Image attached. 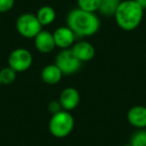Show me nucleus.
I'll use <instances>...</instances> for the list:
<instances>
[{
	"label": "nucleus",
	"instance_id": "obj_1",
	"mask_svg": "<svg viewBox=\"0 0 146 146\" xmlns=\"http://www.w3.org/2000/svg\"><path fill=\"white\" fill-rule=\"evenodd\" d=\"M67 26L78 37H90L98 32L100 20L96 13L74 8L66 17Z\"/></svg>",
	"mask_w": 146,
	"mask_h": 146
},
{
	"label": "nucleus",
	"instance_id": "obj_2",
	"mask_svg": "<svg viewBox=\"0 0 146 146\" xmlns=\"http://www.w3.org/2000/svg\"><path fill=\"white\" fill-rule=\"evenodd\" d=\"M143 14L144 9L134 0H124L120 1L114 18L119 28L125 31H132L140 25Z\"/></svg>",
	"mask_w": 146,
	"mask_h": 146
},
{
	"label": "nucleus",
	"instance_id": "obj_3",
	"mask_svg": "<svg viewBox=\"0 0 146 146\" xmlns=\"http://www.w3.org/2000/svg\"><path fill=\"white\" fill-rule=\"evenodd\" d=\"M74 117L69 111L61 110L51 115L49 120V132L55 138H65L74 129Z\"/></svg>",
	"mask_w": 146,
	"mask_h": 146
},
{
	"label": "nucleus",
	"instance_id": "obj_4",
	"mask_svg": "<svg viewBox=\"0 0 146 146\" xmlns=\"http://www.w3.org/2000/svg\"><path fill=\"white\" fill-rule=\"evenodd\" d=\"M16 30L24 38L32 39L42 30V26L39 23L36 15L32 13H23L17 18Z\"/></svg>",
	"mask_w": 146,
	"mask_h": 146
},
{
	"label": "nucleus",
	"instance_id": "obj_5",
	"mask_svg": "<svg viewBox=\"0 0 146 146\" xmlns=\"http://www.w3.org/2000/svg\"><path fill=\"white\" fill-rule=\"evenodd\" d=\"M54 63L61 70L63 75H72L78 72L82 66V62L76 58L71 48L61 49L56 55Z\"/></svg>",
	"mask_w": 146,
	"mask_h": 146
},
{
	"label": "nucleus",
	"instance_id": "obj_6",
	"mask_svg": "<svg viewBox=\"0 0 146 146\" xmlns=\"http://www.w3.org/2000/svg\"><path fill=\"white\" fill-rule=\"evenodd\" d=\"M33 63V56L26 48H16L8 56V66L17 73L28 70Z\"/></svg>",
	"mask_w": 146,
	"mask_h": 146
},
{
	"label": "nucleus",
	"instance_id": "obj_7",
	"mask_svg": "<svg viewBox=\"0 0 146 146\" xmlns=\"http://www.w3.org/2000/svg\"><path fill=\"white\" fill-rule=\"evenodd\" d=\"M55 45L60 49H69L75 43L76 35L68 26H60L53 32Z\"/></svg>",
	"mask_w": 146,
	"mask_h": 146
},
{
	"label": "nucleus",
	"instance_id": "obj_8",
	"mask_svg": "<svg viewBox=\"0 0 146 146\" xmlns=\"http://www.w3.org/2000/svg\"><path fill=\"white\" fill-rule=\"evenodd\" d=\"M58 101L63 110L70 112L79 105L80 93L76 88L66 87L61 91Z\"/></svg>",
	"mask_w": 146,
	"mask_h": 146
},
{
	"label": "nucleus",
	"instance_id": "obj_9",
	"mask_svg": "<svg viewBox=\"0 0 146 146\" xmlns=\"http://www.w3.org/2000/svg\"><path fill=\"white\" fill-rule=\"evenodd\" d=\"M33 39H34V46L37 51L44 53V54L52 52L56 47L53 33L48 30L42 29Z\"/></svg>",
	"mask_w": 146,
	"mask_h": 146
},
{
	"label": "nucleus",
	"instance_id": "obj_10",
	"mask_svg": "<svg viewBox=\"0 0 146 146\" xmlns=\"http://www.w3.org/2000/svg\"><path fill=\"white\" fill-rule=\"evenodd\" d=\"M73 54L81 62H87L95 56V48L88 41H77L71 47Z\"/></svg>",
	"mask_w": 146,
	"mask_h": 146
},
{
	"label": "nucleus",
	"instance_id": "obj_11",
	"mask_svg": "<svg viewBox=\"0 0 146 146\" xmlns=\"http://www.w3.org/2000/svg\"><path fill=\"white\" fill-rule=\"evenodd\" d=\"M127 121L137 129L146 128V106L135 105L127 112Z\"/></svg>",
	"mask_w": 146,
	"mask_h": 146
},
{
	"label": "nucleus",
	"instance_id": "obj_12",
	"mask_svg": "<svg viewBox=\"0 0 146 146\" xmlns=\"http://www.w3.org/2000/svg\"><path fill=\"white\" fill-rule=\"evenodd\" d=\"M62 76L63 73L55 63L47 64L41 71V79L44 83L48 85H55L59 83L60 80L62 79Z\"/></svg>",
	"mask_w": 146,
	"mask_h": 146
},
{
	"label": "nucleus",
	"instance_id": "obj_13",
	"mask_svg": "<svg viewBox=\"0 0 146 146\" xmlns=\"http://www.w3.org/2000/svg\"><path fill=\"white\" fill-rule=\"evenodd\" d=\"M35 15H36L37 19H38L39 23H40L42 27L52 24L54 22L55 18H56L55 9L51 6H48V5L40 7Z\"/></svg>",
	"mask_w": 146,
	"mask_h": 146
},
{
	"label": "nucleus",
	"instance_id": "obj_14",
	"mask_svg": "<svg viewBox=\"0 0 146 146\" xmlns=\"http://www.w3.org/2000/svg\"><path fill=\"white\" fill-rule=\"evenodd\" d=\"M119 4L120 0H101L98 11L104 16L112 17L115 15V12Z\"/></svg>",
	"mask_w": 146,
	"mask_h": 146
},
{
	"label": "nucleus",
	"instance_id": "obj_15",
	"mask_svg": "<svg viewBox=\"0 0 146 146\" xmlns=\"http://www.w3.org/2000/svg\"><path fill=\"white\" fill-rule=\"evenodd\" d=\"M0 78H1V83L4 85H9L16 80L17 72L10 66H6L0 70Z\"/></svg>",
	"mask_w": 146,
	"mask_h": 146
},
{
	"label": "nucleus",
	"instance_id": "obj_16",
	"mask_svg": "<svg viewBox=\"0 0 146 146\" xmlns=\"http://www.w3.org/2000/svg\"><path fill=\"white\" fill-rule=\"evenodd\" d=\"M100 3H101V0H77L78 8L92 13L97 12Z\"/></svg>",
	"mask_w": 146,
	"mask_h": 146
},
{
	"label": "nucleus",
	"instance_id": "obj_17",
	"mask_svg": "<svg viewBox=\"0 0 146 146\" xmlns=\"http://www.w3.org/2000/svg\"><path fill=\"white\" fill-rule=\"evenodd\" d=\"M132 146H146V129H138L130 139Z\"/></svg>",
	"mask_w": 146,
	"mask_h": 146
},
{
	"label": "nucleus",
	"instance_id": "obj_18",
	"mask_svg": "<svg viewBox=\"0 0 146 146\" xmlns=\"http://www.w3.org/2000/svg\"><path fill=\"white\" fill-rule=\"evenodd\" d=\"M15 0H0V13H6L13 8Z\"/></svg>",
	"mask_w": 146,
	"mask_h": 146
},
{
	"label": "nucleus",
	"instance_id": "obj_19",
	"mask_svg": "<svg viewBox=\"0 0 146 146\" xmlns=\"http://www.w3.org/2000/svg\"><path fill=\"white\" fill-rule=\"evenodd\" d=\"M47 108H48V111L51 113V115H53V114L63 110L60 105V103H59V101H57V100H52V101L49 102Z\"/></svg>",
	"mask_w": 146,
	"mask_h": 146
},
{
	"label": "nucleus",
	"instance_id": "obj_20",
	"mask_svg": "<svg viewBox=\"0 0 146 146\" xmlns=\"http://www.w3.org/2000/svg\"><path fill=\"white\" fill-rule=\"evenodd\" d=\"M141 8H143L144 10L146 9V0H134Z\"/></svg>",
	"mask_w": 146,
	"mask_h": 146
},
{
	"label": "nucleus",
	"instance_id": "obj_21",
	"mask_svg": "<svg viewBox=\"0 0 146 146\" xmlns=\"http://www.w3.org/2000/svg\"><path fill=\"white\" fill-rule=\"evenodd\" d=\"M123 146H132V145H131V144L129 143V144H125V145H123Z\"/></svg>",
	"mask_w": 146,
	"mask_h": 146
},
{
	"label": "nucleus",
	"instance_id": "obj_22",
	"mask_svg": "<svg viewBox=\"0 0 146 146\" xmlns=\"http://www.w3.org/2000/svg\"><path fill=\"white\" fill-rule=\"evenodd\" d=\"M2 85V83H1V78H0V86Z\"/></svg>",
	"mask_w": 146,
	"mask_h": 146
}]
</instances>
